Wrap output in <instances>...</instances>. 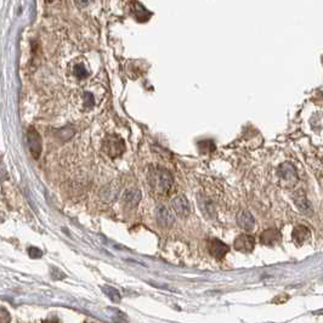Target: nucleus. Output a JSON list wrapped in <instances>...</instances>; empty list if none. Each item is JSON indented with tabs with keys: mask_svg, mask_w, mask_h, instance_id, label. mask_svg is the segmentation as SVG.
I'll use <instances>...</instances> for the list:
<instances>
[{
	"mask_svg": "<svg viewBox=\"0 0 323 323\" xmlns=\"http://www.w3.org/2000/svg\"><path fill=\"white\" fill-rule=\"evenodd\" d=\"M281 241V233L275 229L266 230L260 235V242L265 246H275Z\"/></svg>",
	"mask_w": 323,
	"mask_h": 323,
	"instance_id": "9",
	"label": "nucleus"
},
{
	"mask_svg": "<svg viewBox=\"0 0 323 323\" xmlns=\"http://www.w3.org/2000/svg\"><path fill=\"white\" fill-rule=\"evenodd\" d=\"M0 316H2V323L10 322V315H9V312L4 309V307L2 309V313H0Z\"/></svg>",
	"mask_w": 323,
	"mask_h": 323,
	"instance_id": "19",
	"label": "nucleus"
},
{
	"mask_svg": "<svg viewBox=\"0 0 323 323\" xmlns=\"http://www.w3.org/2000/svg\"><path fill=\"white\" fill-rule=\"evenodd\" d=\"M27 140H28V146L29 151L33 154V157L38 158L40 155L41 152V139L39 136V134L34 129H29L27 133Z\"/></svg>",
	"mask_w": 323,
	"mask_h": 323,
	"instance_id": "7",
	"label": "nucleus"
},
{
	"mask_svg": "<svg viewBox=\"0 0 323 323\" xmlns=\"http://www.w3.org/2000/svg\"><path fill=\"white\" fill-rule=\"evenodd\" d=\"M172 207L174 209L175 214L179 215L180 218H186L191 211L190 203H188L186 197L184 196H176L172 200Z\"/></svg>",
	"mask_w": 323,
	"mask_h": 323,
	"instance_id": "6",
	"label": "nucleus"
},
{
	"mask_svg": "<svg viewBox=\"0 0 323 323\" xmlns=\"http://www.w3.org/2000/svg\"><path fill=\"white\" fill-rule=\"evenodd\" d=\"M82 104H83V107H84L85 110L91 109V107L94 106V104H95V98H94V96H92L91 92H88V91L83 92V95H82Z\"/></svg>",
	"mask_w": 323,
	"mask_h": 323,
	"instance_id": "14",
	"label": "nucleus"
},
{
	"mask_svg": "<svg viewBox=\"0 0 323 323\" xmlns=\"http://www.w3.org/2000/svg\"><path fill=\"white\" fill-rule=\"evenodd\" d=\"M43 323H60L58 319H53V321H51V319H45V321H43Z\"/></svg>",
	"mask_w": 323,
	"mask_h": 323,
	"instance_id": "20",
	"label": "nucleus"
},
{
	"mask_svg": "<svg viewBox=\"0 0 323 323\" xmlns=\"http://www.w3.org/2000/svg\"><path fill=\"white\" fill-rule=\"evenodd\" d=\"M140 199H141V193H140V191H137V190L136 191L135 190L128 191V192L124 194L125 203L131 205V207H135L137 203L140 202Z\"/></svg>",
	"mask_w": 323,
	"mask_h": 323,
	"instance_id": "12",
	"label": "nucleus"
},
{
	"mask_svg": "<svg viewBox=\"0 0 323 323\" xmlns=\"http://www.w3.org/2000/svg\"><path fill=\"white\" fill-rule=\"evenodd\" d=\"M208 250L215 259L220 260L226 255L230 248L224 242L219 241V239H211V241L208 242Z\"/></svg>",
	"mask_w": 323,
	"mask_h": 323,
	"instance_id": "5",
	"label": "nucleus"
},
{
	"mask_svg": "<svg viewBox=\"0 0 323 323\" xmlns=\"http://www.w3.org/2000/svg\"><path fill=\"white\" fill-rule=\"evenodd\" d=\"M155 217H157L158 224L162 227H170L174 224V215H173L170 211L163 205H159L157 208V213H155Z\"/></svg>",
	"mask_w": 323,
	"mask_h": 323,
	"instance_id": "8",
	"label": "nucleus"
},
{
	"mask_svg": "<svg viewBox=\"0 0 323 323\" xmlns=\"http://www.w3.org/2000/svg\"><path fill=\"white\" fill-rule=\"evenodd\" d=\"M104 292H106V294L109 295V297L112 299L113 301L121 300V295H119V293H118V291H117V289L111 288V287H106V288H104Z\"/></svg>",
	"mask_w": 323,
	"mask_h": 323,
	"instance_id": "16",
	"label": "nucleus"
},
{
	"mask_svg": "<svg viewBox=\"0 0 323 323\" xmlns=\"http://www.w3.org/2000/svg\"><path fill=\"white\" fill-rule=\"evenodd\" d=\"M200 209H202L203 211H204L207 215H210V217H213L215 210H214V205L213 203L210 202L208 198H203V200H200Z\"/></svg>",
	"mask_w": 323,
	"mask_h": 323,
	"instance_id": "15",
	"label": "nucleus"
},
{
	"mask_svg": "<svg viewBox=\"0 0 323 323\" xmlns=\"http://www.w3.org/2000/svg\"><path fill=\"white\" fill-rule=\"evenodd\" d=\"M85 323H89V322H85Z\"/></svg>",
	"mask_w": 323,
	"mask_h": 323,
	"instance_id": "21",
	"label": "nucleus"
},
{
	"mask_svg": "<svg viewBox=\"0 0 323 323\" xmlns=\"http://www.w3.org/2000/svg\"><path fill=\"white\" fill-rule=\"evenodd\" d=\"M28 254L31 258H40L41 255H43V253H41V250H39L38 248H34V247H31L28 249Z\"/></svg>",
	"mask_w": 323,
	"mask_h": 323,
	"instance_id": "18",
	"label": "nucleus"
},
{
	"mask_svg": "<svg viewBox=\"0 0 323 323\" xmlns=\"http://www.w3.org/2000/svg\"><path fill=\"white\" fill-rule=\"evenodd\" d=\"M103 151L106 152L110 157H119V155L123 154L125 151L124 140L118 135L107 136L103 141Z\"/></svg>",
	"mask_w": 323,
	"mask_h": 323,
	"instance_id": "2",
	"label": "nucleus"
},
{
	"mask_svg": "<svg viewBox=\"0 0 323 323\" xmlns=\"http://www.w3.org/2000/svg\"><path fill=\"white\" fill-rule=\"evenodd\" d=\"M310 230L305 226H297L293 231V239L299 246L304 244L310 238Z\"/></svg>",
	"mask_w": 323,
	"mask_h": 323,
	"instance_id": "11",
	"label": "nucleus"
},
{
	"mask_svg": "<svg viewBox=\"0 0 323 323\" xmlns=\"http://www.w3.org/2000/svg\"><path fill=\"white\" fill-rule=\"evenodd\" d=\"M299 194L298 196H295V203H297V205L299 208H300V210H303V211H306V214H307V211H310V205H309V203H307V200H306V198H305V194H304V192H298Z\"/></svg>",
	"mask_w": 323,
	"mask_h": 323,
	"instance_id": "13",
	"label": "nucleus"
},
{
	"mask_svg": "<svg viewBox=\"0 0 323 323\" xmlns=\"http://www.w3.org/2000/svg\"><path fill=\"white\" fill-rule=\"evenodd\" d=\"M280 182L283 185V187H293L298 182V175L295 172V168L291 163H285L280 167L277 172Z\"/></svg>",
	"mask_w": 323,
	"mask_h": 323,
	"instance_id": "3",
	"label": "nucleus"
},
{
	"mask_svg": "<svg viewBox=\"0 0 323 323\" xmlns=\"http://www.w3.org/2000/svg\"><path fill=\"white\" fill-rule=\"evenodd\" d=\"M149 181L153 188L160 194H168L174 186V179L168 170L163 168H157L154 169L153 173L149 174Z\"/></svg>",
	"mask_w": 323,
	"mask_h": 323,
	"instance_id": "1",
	"label": "nucleus"
},
{
	"mask_svg": "<svg viewBox=\"0 0 323 323\" xmlns=\"http://www.w3.org/2000/svg\"><path fill=\"white\" fill-rule=\"evenodd\" d=\"M254 246H255V239L249 235L238 236L233 243L235 249L242 253H250L254 249Z\"/></svg>",
	"mask_w": 323,
	"mask_h": 323,
	"instance_id": "4",
	"label": "nucleus"
},
{
	"mask_svg": "<svg viewBox=\"0 0 323 323\" xmlns=\"http://www.w3.org/2000/svg\"><path fill=\"white\" fill-rule=\"evenodd\" d=\"M237 224L241 229L246 230V231H250V230L254 229V225H255V221H254L253 215L249 213V211H241L237 215Z\"/></svg>",
	"mask_w": 323,
	"mask_h": 323,
	"instance_id": "10",
	"label": "nucleus"
},
{
	"mask_svg": "<svg viewBox=\"0 0 323 323\" xmlns=\"http://www.w3.org/2000/svg\"><path fill=\"white\" fill-rule=\"evenodd\" d=\"M74 74H76L77 78H79V79L88 77V72H86L83 66H76V67H74Z\"/></svg>",
	"mask_w": 323,
	"mask_h": 323,
	"instance_id": "17",
	"label": "nucleus"
}]
</instances>
